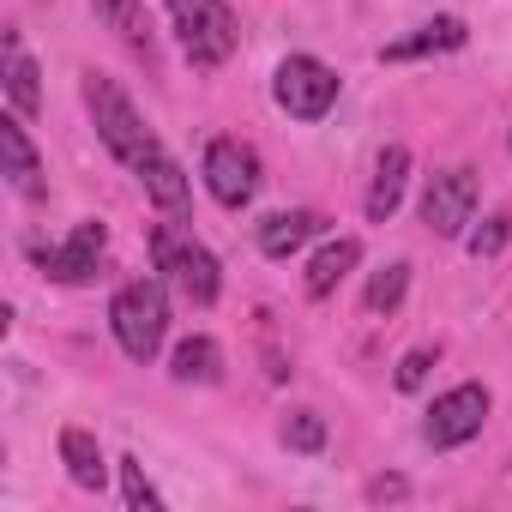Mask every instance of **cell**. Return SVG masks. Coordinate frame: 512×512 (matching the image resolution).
<instances>
[{"label":"cell","mask_w":512,"mask_h":512,"mask_svg":"<svg viewBox=\"0 0 512 512\" xmlns=\"http://www.w3.org/2000/svg\"><path fill=\"white\" fill-rule=\"evenodd\" d=\"M85 109H91V121H97V139L115 151V163H127V169L139 175V169H145V157L157 151V139H151V127L139 121L133 97H127L115 79L85 73Z\"/></svg>","instance_id":"1"},{"label":"cell","mask_w":512,"mask_h":512,"mask_svg":"<svg viewBox=\"0 0 512 512\" xmlns=\"http://www.w3.org/2000/svg\"><path fill=\"white\" fill-rule=\"evenodd\" d=\"M109 332H115V344L133 362H151L163 350V332H169V296H163V284L157 278L121 284L115 302H109Z\"/></svg>","instance_id":"2"},{"label":"cell","mask_w":512,"mask_h":512,"mask_svg":"<svg viewBox=\"0 0 512 512\" xmlns=\"http://www.w3.org/2000/svg\"><path fill=\"white\" fill-rule=\"evenodd\" d=\"M151 260H157V272H163V278L193 302V308H211V302H217V290H223L217 260H211V247H199L193 235H181V229L157 223V229H151Z\"/></svg>","instance_id":"3"},{"label":"cell","mask_w":512,"mask_h":512,"mask_svg":"<svg viewBox=\"0 0 512 512\" xmlns=\"http://www.w3.org/2000/svg\"><path fill=\"white\" fill-rule=\"evenodd\" d=\"M169 19L193 67H223L241 49V25L229 13V0H169Z\"/></svg>","instance_id":"4"},{"label":"cell","mask_w":512,"mask_h":512,"mask_svg":"<svg viewBox=\"0 0 512 512\" xmlns=\"http://www.w3.org/2000/svg\"><path fill=\"white\" fill-rule=\"evenodd\" d=\"M272 97H278V109L290 121H320L338 103V73L326 61H314V55H290L278 67V79H272Z\"/></svg>","instance_id":"5"},{"label":"cell","mask_w":512,"mask_h":512,"mask_svg":"<svg viewBox=\"0 0 512 512\" xmlns=\"http://www.w3.org/2000/svg\"><path fill=\"white\" fill-rule=\"evenodd\" d=\"M488 410H494V398H488V386H476V380H464V386H452V392H440V398L428 404V422H422V440H428L434 452H452V446H464V440H476V434H482V422H488Z\"/></svg>","instance_id":"6"},{"label":"cell","mask_w":512,"mask_h":512,"mask_svg":"<svg viewBox=\"0 0 512 512\" xmlns=\"http://www.w3.org/2000/svg\"><path fill=\"white\" fill-rule=\"evenodd\" d=\"M205 187L217 205L241 211L253 193H260V157H253V145L241 139H211L205 145Z\"/></svg>","instance_id":"7"},{"label":"cell","mask_w":512,"mask_h":512,"mask_svg":"<svg viewBox=\"0 0 512 512\" xmlns=\"http://www.w3.org/2000/svg\"><path fill=\"white\" fill-rule=\"evenodd\" d=\"M470 217H476V175L464 163L428 175V187H422V223L434 235H464Z\"/></svg>","instance_id":"8"},{"label":"cell","mask_w":512,"mask_h":512,"mask_svg":"<svg viewBox=\"0 0 512 512\" xmlns=\"http://www.w3.org/2000/svg\"><path fill=\"white\" fill-rule=\"evenodd\" d=\"M103 241H109L103 223H79L61 247H43V253H37V266H43L55 284H85V278L97 272V260H103Z\"/></svg>","instance_id":"9"},{"label":"cell","mask_w":512,"mask_h":512,"mask_svg":"<svg viewBox=\"0 0 512 512\" xmlns=\"http://www.w3.org/2000/svg\"><path fill=\"white\" fill-rule=\"evenodd\" d=\"M314 235H326L320 211H272L260 223V253H266V260H290V253H302Z\"/></svg>","instance_id":"10"},{"label":"cell","mask_w":512,"mask_h":512,"mask_svg":"<svg viewBox=\"0 0 512 512\" xmlns=\"http://www.w3.org/2000/svg\"><path fill=\"white\" fill-rule=\"evenodd\" d=\"M0 157H7V181H13L25 199L43 193V157H37V145H31V133H25L19 115L0 121Z\"/></svg>","instance_id":"11"},{"label":"cell","mask_w":512,"mask_h":512,"mask_svg":"<svg viewBox=\"0 0 512 512\" xmlns=\"http://www.w3.org/2000/svg\"><path fill=\"white\" fill-rule=\"evenodd\" d=\"M464 19H428V25H416L410 37H398V43H386L380 49V61H422V55H446V49H464Z\"/></svg>","instance_id":"12"},{"label":"cell","mask_w":512,"mask_h":512,"mask_svg":"<svg viewBox=\"0 0 512 512\" xmlns=\"http://www.w3.org/2000/svg\"><path fill=\"white\" fill-rule=\"evenodd\" d=\"M61 464H67V476H73L85 494H103V482H109V458H103V446H97L91 428H61Z\"/></svg>","instance_id":"13"},{"label":"cell","mask_w":512,"mask_h":512,"mask_svg":"<svg viewBox=\"0 0 512 512\" xmlns=\"http://www.w3.org/2000/svg\"><path fill=\"white\" fill-rule=\"evenodd\" d=\"M404 181H410V151L404 145H386L380 163H374V187H368V223H386L404 199Z\"/></svg>","instance_id":"14"},{"label":"cell","mask_w":512,"mask_h":512,"mask_svg":"<svg viewBox=\"0 0 512 512\" xmlns=\"http://www.w3.org/2000/svg\"><path fill=\"white\" fill-rule=\"evenodd\" d=\"M356 260H362V241H356V235L326 241L314 260H308V296H314V302H320V296H332V290L356 272Z\"/></svg>","instance_id":"15"},{"label":"cell","mask_w":512,"mask_h":512,"mask_svg":"<svg viewBox=\"0 0 512 512\" xmlns=\"http://www.w3.org/2000/svg\"><path fill=\"white\" fill-rule=\"evenodd\" d=\"M169 374H175L181 386H217V380H223V350H217V338H181L175 356H169Z\"/></svg>","instance_id":"16"},{"label":"cell","mask_w":512,"mask_h":512,"mask_svg":"<svg viewBox=\"0 0 512 512\" xmlns=\"http://www.w3.org/2000/svg\"><path fill=\"white\" fill-rule=\"evenodd\" d=\"M139 181H145V193H151V205H163V211H181L187 205V175H181V163L157 145L151 157H145V169H139Z\"/></svg>","instance_id":"17"},{"label":"cell","mask_w":512,"mask_h":512,"mask_svg":"<svg viewBox=\"0 0 512 512\" xmlns=\"http://www.w3.org/2000/svg\"><path fill=\"white\" fill-rule=\"evenodd\" d=\"M97 19L139 55H151V19H145V0H91Z\"/></svg>","instance_id":"18"},{"label":"cell","mask_w":512,"mask_h":512,"mask_svg":"<svg viewBox=\"0 0 512 512\" xmlns=\"http://www.w3.org/2000/svg\"><path fill=\"white\" fill-rule=\"evenodd\" d=\"M7 97L19 115H37L43 109V85H37V61L19 49V37H7Z\"/></svg>","instance_id":"19"},{"label":"cell","mask_w":512,"mask_h":512,"mask_svg":"<svg viewBox=\"0 0 512 512\" xmlns=\"http://www.w3.org/2000/svg\"><path fill=\"white\" fill-rule=\"evenodd\" d=\"M404 290H410V266H404V260H392V266H380V272L368 278V290H362V308H368L374 320H380V314H398Z\"/></svg>","instance_id":"20"},{"label":"cell","mask_w":512,"mask_h":512,"mask_svg":"<svg viewBox=\"0 0 512 512\" xmlns=\"http://www.w3.org/2000/svg\"><path fill=\"white\" fill-rule=\"evenodd\" d=\"M278 440L290 452H326V416L320 410H290L284 428H278Z\"/></svg>","instance_id":"21"},{"label":"cell","mask_w":512,"mask_h":512,"mask_svg":"<svg viewBox=\"0 0 512 512\" xmlns=\"http://www.w3.org/2000/svg\"><path fill=\"white\" fill-rule=\"evenodd\" d=\"M115 470H121V500H127L133 512H163V494L151 488V476H145V464H139V458H121Z\"/></svg>","instance_id":"22"},{"label":"cell","mask_w":512,"mask_h":512,"mask_svg":"<svg viewBox=\"0 0 512 512\" xmlns=\"http://www.w3.org/2000/svg\"><path fill=\"white\" fill-rule=\"evenodd\" d=\"M512 241V211H494L488 223H476L470 235H464V247H470V260H494V253Z\"/></svg>","instance_id":"23"},{"label":"cell","mask_w":512,"mask_h":512,"mask_svg":"<svg viewBox=\"0 0 512 512\" xmlns=\"http://www.w3.org/2000/svg\"><path fill=\"white\" fill-rule=\"evenodd\" d=\"M428 368H434V350H410V356L398 362V392H422Z\"/></svg>","instance_id":"24"},{"label":"cell","mask_w":512,"mask_h":512,"mask_svg":"<svg viewBox=\"0 0 512 512\" xmlns=\"http://www.w3.org/2000/svg\"><path fill=\"white\" fill-rule=\"evenodd\" d=\"M404 494H410L404 476H374V482H368V500H374V506H380V500H404Z\"/></svg>","instance_id":"25"}]
</instances>
